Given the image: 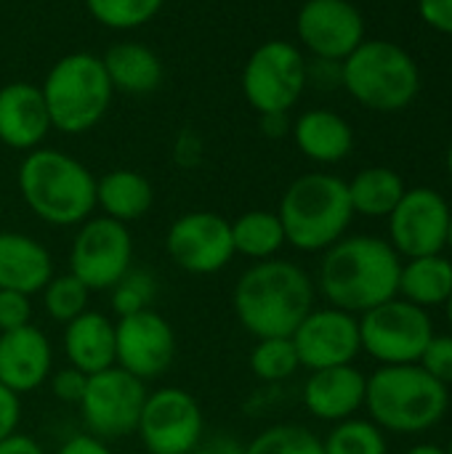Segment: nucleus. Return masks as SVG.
<instances>
[{
	"label": "nucleus",
	"mask_w": 452,
	"mask_h": 454,
	"mask_svg": "<svg viewBox=\"0 0 452 454\" xmlns=\"http://www.w3.org/2000/svg\"><path fill=\"white\" fill-rule=\"evenodd\" d=\"M53 277V255L43 242L21 231H0V290L43 293Z\"/></svg>",
	"instance_id": "nucleus-21"
},
{
	"label": "nucleus",
	"mask_w": 452,
	"mask_h": 454,
	"mask_svg": "<svg viewBox=\"0 0 452 454\" xmlns=\"http://www.w3.org/2000/svg\"><path fill=\"white\" fill-rule=\"evenodd\" d=\"M64 354L69 367L85 375L115 367V322L101 311H83L64 325Z\"/></svg>",
	"instance_id": "nucleus-22"
},
{
	"label": "nucleus",
	"mask_w": 452,
	"mask_h": 454,
	"mask_svg": "<svg viewBox=\"0 0 452 454\" xmlns=\"http://www.w3.org/2000/svg\"><path fill=\"white\" fill-rule=\"evenodd\" d=\"M51 130L40 85L13 80L0 88V144L27 154L37 149Z\"/></svg>",
	"instance_id": "nucleus-19"
},
{
	"label": "nucleus",
	"mask_w": 452,
	"mask_h": 454,
	"mask_svg": "<svg viewBox=\"0 0 452 454\" xmlns=\"http://www.w3.org/2000/svg\"><path fill=\"white\" fill-rule=\"evenodd\" d=\"M32 325V298L16 290H0V333Z\"/></svg>",
	"instance_id": "nucleus-36"
},
{
	"label": "nucleus",
	"mask_w": 452,
	"mask_h": 454,
	"mask_svg": "<svg viewBox=\"0 0 452 454\" xmlns=\"http://www.w3.org/2000/svg\"><path fill=\"white\" fill-rule=\"evenodd\" d=\"M155 205V189L152 181L128 168H117L96 178V207L112 221L120 223H133L144 218Z\"/></svg>",
	"instance_id": "nucleus-25"
},
{
	"label": "nucleus",
	"mask_w": 452,
	"mask_h": 454,
	"mask_svg": "<svg viewBox=\"0 0 452 454\" xmlns=\"http://www.w3.org/2000/svg\"><path fill=\"white\" fill-rule=\"evenodd\" d=\"M56 454H115L109 450V442H101L91 434H77L72 439H67Z\"/></svg>",
	"instance_id": "nucleus-40"
},
{
	"label": "nucleus",
	"mask_w": 452,
	"mask_h": 454,
	"mask_svg": "<svg viewBox=\"0 0 452 454\" xmlns=\"http://www.w3.org/2000/svg\"><path fill=\"white\" fill-rule=\"evenodd\" d=\"M298 362L306 370H328L352 364L362 351L360 343V319L349 311L325 306L312 309L306 319L290 335Z\"/></svg>",
	"instance_id": "nucleus-16"
},
{
	"label": "nucleus",
	"mask_w": 452,
	"mask_h": 454,
	"mask_svg": "<svg viewBox=\"0 0 452 454\" xmlns=\"http://www.w3.org/2000/svg\"><path fill=\"white\" fill-rule=\"evenodd\" d=\"M368 378L352 364L314 370L304 383V407L325 423L349 420L365 404Z\"/></svg>",
	"instance_id": "nucleus-20"
},
{
	"label": "nucleus",
	"mask_w": 452,
	"mask_h": 454,
	"mask_svg": "<svg viewBox=\"0 0 452 454\" xmlns=\"http://www.w3.org/2000/svg\"><path fill=\"white\" fill-rule=\"evenodd\" d=\"M450 207L434 189H410L389 215L392 247L405 258L440 255L448 247Z\"/></svg>",
	"instance_id": "nucleus-15"
},
{
	"label": "nucleus",
	"mask_w": 452,
	"mask_h": 454,
	"mask_svg": "<svg viewBox=\"0 0 452 454\" xmlns=\"http://www.w3.org/2000/svg\"><path fill=\"white\" fill-rule=\"evenodd\" d=\"M189 454H245V444L229 434H216L210 439L202 436V442Z\"/></svg>",
	"instance_id": "nucleus-41"
},
{
	"label": "nucleus",
	"mask_w": 452,
	"mask_h": 454,
	"mask_svg": "<svg viewBox=\"0 0 452 454\" xmlns=\"http://www.w3.org/2000/svg\"><path fill=\"white\" fill-rule=\"evenodd\" d=\"M21 423V396L0 383V442L19 434Z\"/></svg>",
	"instance_id": "nucleus-38"
},
{
	"label": "nucleus",
	"mask_w": 452,
	"mask_h": 454,
	"mask_svg": "<svg viewBox=\"0 0 452 454\" xmlns=\"http://www.w3.org/2000/svg\"><path fill=\"white\" fill-rule=\"evenodd\" d=\"M450 404L448 386L421 364L381 367L365 386V407L373 423L394 434H421L434 428Z\"/></svg>",
	"instance_id": "nucleus-4"
},
{
	"label": "nucleus",
	"mask_w": 452,
	"mask_h": 454,
	"mask_svg": "<svg viewBox=\"0 0 452 454\" xmlns=\"http://www.w3.org/2000/svg\"><path fill=\"white\" fill-rule=\"evenodd\" d=\"M136 434L147 454H189L205 436L200 402L184 388L147 394Z\"/></svg>",
	"instance_id": "nucleus-12"
},
{
	"label": "nucleus",
	"mask_w": 452,
	"mask_h": 454,
	"mask_svg": "<svg viewBox=\"0 0 452 454\" xmlns=\"http://www.w3.org/2000/svg\"><path fill=\"white\" fill-rule=\"evenodd\" d=\"M296 35L314 59L344 61L365 40V19L349 0H306L296 16Z\"/></svg>",
	"instance_id": "nucleus-17"
},
{
	"label": "nucleus",
	"mask_w": 452,
	"mask_h": 454,
	"mask_svg": "<svg viewBox=\"0 0 452 454\" xmlns=\"http://www.w3.org/2000/svg\"><path fill=\"white\" fill-rule=\"evenodd\" d=\"M448 454H452V442H450V447H448Z\"/></svg>",
	"instance_id": "nucleus-48"
},
{
	"label": "nucleus",
	"mask_w": 452,
	"mask_h": 454,
	"mask_svg": "<svg viewBox=\"0 0 452 454\" xmlns=\"http://www.w3.org/2000/svg\"><path fill=\"white\" fill-rule=\"evenodd\" d=\"M400 293L421 309L448 303L452 293V263L442 255L410 258L400 271Z\"/></svg>",
	"instance_id": "nucleus-26"
},
{
	"label": "nucleus",
	"mask_w": 452,
	"mask_h": 454,
	"mask_svg": "<svg viewBox=\"0 0 452 454\" xmlns=\"http://www.w3.org/2000/svg\"><path fill=\"white\" fill-rule=\"evenodd\" d=\"M112 309L117 317H131L139 311L152 309V301L157 295V282L149 271L141 269H131L112 290Z\"/></svg>",
	"instance_id": "nucleus-34"
},
{
	"label": "nucleus",
	"mask_w": 452,
	"mask_h": 454,
	"mask_svg": "<svg viewBox=\"0 0 452 454\" xmlns=\"http://www.w3.org/2000/svg\"><path fill=\"white\" fill-rule=\"evenodd\" d=\"M306 88V59L288 40L261 43L242 67V96L258 114L290 112Z\"/></svg>",
	"instance_id": "nucleus-8"
},
{
	"label": "nucleus",
	"mask_w": 452,
	"mask_h": 454,
	"mask_svg": "<svg viewBox=\"0 0 452 454\" xmlns=\"http://www.w3.org/2000/svg\"><path fill=\"white\" fill-rule=\"evenodd\" d=\"M341 85L362 106L400 112L421 90V72L413 56L389 40H362L341 61Z\"/></svg>",
	"instance_id": "nucleus-7"
},
{
	"label": "nucleus",
	"mask_w": 452,
	"mask_h": 454,
	"mask_svg": "<svg viewBox=\"0 0 452 454\" xmlns=\"http://www.w3.org/2000/svg\"><path fill=\"white\" fill-rule=\"evenodd\" d=\"M290 133H293L298 152L304 157H309L312 162H322V165L341 162L344 157H349V152L354 146L352 125L330 109L304 112L293 122Z\"/></svg>",
	"instance_id": "nucleus-23"
},
{
	"label": "nucleus",
	"mask_w": 452,
	"mask_h": 454,
	"mask_svg": "<svg viewBox=\"0 0 452 454\" xmlns=\"http://www.w3.org/2000/svg\"><path fill=\"white\" fill-rule=\"evenodd\" d=\"M261 130L269 136V138H282L290 133L293 122L288 120V112H272V114H261Z\"/></svg>",
	"instance_id": "nucleus-43"
},
{
	"label": "nucleus",
	"mask_w": 452,
	"mask_h": 454,
	"mask_svg": "<svg viewBox=\"0 0 452 454\" xmlns=\"http://www.w3.org/2000/svg\"><path fill=\"white\" fill-rule=\"evenodd\" d=\"M418 13L432 29L452 35V0H418Z\"/></svg>",
	"instance_id": "nucleus-39"
},
{
	"label": "nucleus",
	"mask_w": 452,
	"mask_h": 454,
	"mask_svg": "<svg viewBox=\"0 0 452 454\" xmlns=\"http://www.w3.org/2000/svg\"><path fill=\"white\" fill-rule=\"evenodd\" d=\"M101 61H104L112 88L120 93H131V96H144V93L157 90L165 74L160 56L149 45L133 43V40L109 45Z\"/></svg>",
	"instance_id": "nucleus-24"
},
{
	"label": "nucleus",
	"mask_w": 452,
	"mask_h": 454,
	"mask_svg": "<svg viewBox=\"0 0 452 454\" xmlns=\"http://www.w3.org/2000/svg\"><path fill=\"white\" fill-rule=\"evenodd\" d=\"M24 205L48 226H80L96 210V176L72 154L37 146L16 173Z\"/></svg>",
	"instance_id": "nucleus-3"
},
{
	"label": "nucleus",
	"mask_w": 452,
	"mask_h": 454,
	"mask_svg": "<svg viewBox=\"0 0 452 454\" xmlns=\"http://www.w3.org/2000/svg\"><path fill=\"white\" fill-rule=\"evenodd\" d=\"M53 372V346L35 325L0 333V383L24 396L45 386Z\"/></svg>",
	"instance_id": "nucleus-18"
},
{
	"label": "nucleus",
	"mask_w": 452,
	"mask_h": 454,
	"mask_svg": "<svg viewBox=\"0 0 452 454\" xmlns=\"http://www.w3.org/2000/svg\"><path fill=\"white\" fill-rule=\"evenodd\" d=\"M250 372L264 383H282L301 370L296 346L290 338H261L250 351Z\"/></svg>",
	"instance_id": "nucleus-29"
},
{
	"label": "nucleus",
	"mask_w": 452,
	"mask_h": 454,
	"mask_svg": "<svg viewBox=\"0 0 452 454\" xmlns=\"http://www.w3.org/2000/svg\"><path fill=\"white\" fill-rule=\"evenodd\" d=\"M418 364L440 383H452V335H434L426 351L421 354Z\"/></svg>",
	"instance_id": "nucleus-35"
},
{
	"label": "nucleus",
	"mask_w": 452,
	"mask_h": 454,
	"mask_svg": "<svg viewBox=\"0 0 452 454\" xmlns=\"http://www.w3.org/2000/svg\"><path fill=\"white\" fill-rule=\"evenodd\" d=\"M229 223H232L234 255L250 258L256 263L277 258V253L288 245L282 221L272 210H248Z\"/></svg>",
	"instance_id": "nucleus-28"
},
{
	"label": "nucleus",
	"mask_w": 452,
	"mask_h": 454,
	"mask_svg": "<svg viewBox=\"0 0 452 454\" xmlns=\"http://www.w3.org/2000/svg\"><path fill=\"white\" fill-rule=\"evenodd\" d=\"M245 454H325V450L309 428L282 423L261 431L250 444H245Z\"/></svg>",
	"instance_id": "nucleus-33"
},
{
	"label": "nucleus",
	"mask_w": 452,
	"mask_h": 454,
	"mask_svg": "<svg viewBox=\"0 0 452 454\" xmlns=\"http://www.w3.org/2000/svg\"><path fill=\"white\" fill-rule=\"evenodd\" d=\"M325 454H386V439L370 420H341L322 442Z\"/></svg>",
	"instance_id": "nucleus-32"
},
{
	"label": "nucleus",
	"mask_w": 452,
	"mask_h": 454,
	"mask_svg": "<svg viewBox=\"0 0 452 454\" xmlns=\"http://www.w3.org/2000/svg\"><path fill=\"white\" fill-rule=\"evenodd\" d=\"M277 215L288 245L301 253L328 250L354 218L349 186L333 173H306L285 189Z\"/></svg>",
	"instance_id": "nucleus-5"
},
{
	"label": "nucleus",
	"mask_w": 452,
	"mask_h": 454,
	"mask_svg": "<svg viewBox=\"0 0 452 454\" xmlns=\"http://www.w3.org/2000/svg\"><path fill=\"white\" fill-rule=\"evenodd\" d=\"M88 298H91V290L72 271L53 274L51 282L43 287L45 314L59 325H69L83 311H88Z\"/></svg>",
	"instance_id": "nucleus-31"
},
{
	"label": "nucleus",
	"mask_w": 452,
	"mask_h": 454,
	"mask_svg": "<svg viewBox=\"0 0 452 454\" xmlns=\"http://www.w3.org/2000/svg\"><path fill=\"white\" fill-rule=\"evenodd\" d=\"M165 0H85L88 13L107 29L128 32L149 24L163 11Z\"/></svg>",
	"instance_id": "nucleus-30"
},
{
	"label": "nucleus",
	"mask_w": 452,
	"mask_h": 454,
	"mask_svg": "<svg viewBox=\"0 0 452 454\" xmlns=\"http://www.w3.org/2000/svg\"><path fill=\"white\" fill-rule=\"evenodd\" d=\"M165 253L186 274H218L234 258L232 223L213 210L184 213L165 231Z\"/></svg>",
	"instance_id": "nucleus-13"
},
{
	"label": "nucleus",
	"mask_w": 452,
	"mask_h": 454,
	"mask_svg": "<svg viewBox=\"0 0 452 454\" xmlns=\"http://www.w3.org/2000/svg\"><path fill=\"white\" fill-rule=\"evenodd\" d=\"M448 319H450V327H452V293H450V298H448Z\"/></svg>",
	"instance_id": "nucleus-47"
},
{
	"label": "nucleus",
	"mask_w": 452,
	"mask_h": 454,
	"mask_svg": "<svg viewBox=\"0 0 452 454\" xmlns=\"http://www.w3.org/2000/svg\"><path fill=\"white\" fill-rule=\"evenodd\" d=\"M434 338L426 309L410 301H386L360 319V343L384 367L389 364H418L429 340Z\"/></svg>",
	"instance_id": "nucleus-9"
},
{
	"label": "nucleus",
	"mask_w": 452,
	"mask_h": 454,
	"mask_svg": "<svg viewBox=\"0 0 452 454\" xmlns=\"http://www.w3.org/2000/svg\"><path fill=\"white\" fill-rule=\"evenodd\" d=\"M408 454H448V450H442L437 444H418V447H413Z\"/></svg>",
	"instance_id": "nucleus-44"
},
{
	"label": "nucleus",
	"mask_w": 452,
	"mask_h": 454,
	"mask_svg": "<svg viewBox=\"0 0 452 454\" xmlns=\"http://www.w3.org/2000/svg\"><path fill=\"white\" fill-rule=\"evenodd\" d=\"M48 386H51V394H53L56 402L77 407L83 402V394H85V386H88V375L75 370V367H64V370L51 372Z\"/></svg>",
	"instance_id": "nucleus-37"
},
{
	"label": "nucleus",
	"mask_w": 452,
	"mask_h": 454,
	"mask_svg": "<svg viewBox=\"0 0 452 454\" xmlns=\"http://www.w3.org/2000/svg\"><path fill=\"white\" fill-rule=\"evenodd\" d=\"M448 170H450V178H452V141H450V149H448Z\"/></svg>",
	"instance_id": "nucleus-46"
},
{
	"label": "nucleus",
	"mask_w": 452,
	"mask_h": 454,
	"mask_svg": "<svg viewBox=\"0 0 452 454\" xmlns=\"http://www.w3.org/2000/svg\"><path fill=\"white\" fill-rule=\"evenodd\" d=\"M232 306L237 322L256 340L290 338L314 309V282L298 263L258 261L240 274Z\"/></svg>",
	"instance_id": "nucleus-2"
},
{
	"label": "nucleus",
	"mask_w": 452,
	"mask_h": 454,
	"mask_svg": "<svg viewBox=\"0 0 452 454\" xmlns=\"http://www.w3.org/2000/svg\"><path fill=\"white\" fill-rule=\"evenodd\" d=\"M176 359V333L155 309L115 322V364L139 380L163 378Z\"/></svg>",
	"instance_id": "nucleus-14"
},
{
	"label": "nucleus",
	"mask_w": 452,
	"mask_h": 454,
	"mask_svg": "<svg viewBox=\"0 0 452 454\" xmlns=\"http://www.w3.org/2000/svg\"><path fill=\"white\" fill-rule=\"evenodd\" d=\"M40 90L51 128L67 136H80L96 128L109 112L115 96L101 56L88 51H75L53 61Z\"/></svg>",
	"instance_id": "nucleus-6"
},
{
	"label": "nucleus",
	"mask_w": 452,
	"mask_h": 454,
	"mask_svg": "<svg viewBox=\"0 0 452 454\" xmlns=\"http://www.w3.org/2000/svg\"><path fill=\"white\" fill-rule=\"evenodd\" d=\"M0 454H45V452H43V447H40L32 436H27V434H13L11 439L0 442Z\"/></svg>",
	"instance_id": "nucleus-42"
},
{
	"label": "nucleus",
	"mask_w": 452,
	"mask_h": 454,
	"mask_svg": "<svg viewBox=\"0 0 452 454\" xmlns=\"http://www.w3.org/2000/svg\"><path fill=\"white\" fill-rule=\"evenodd\" d=\"M133 269V237L125 223L91 215L77 226L69 247V271L91 290H112Z\"/></svg>",
	"instance_id": "nucleus-10"
},
{
	"label": "nucleus",
	"mask_w": 452,
	"mask_h": 454,
	"mask_svg": "<svg viewBox=\"0 0 452 454\" xmlns=\"http://www.w3.org/2000/svg\"><path fill=\"white\" fill-rule=\"evenodd\" d=\"M448 247L452 250V210H450V223H448Z\"/></svg>",
	"instance_id": "nucleus-45"
},
{
	"label": "nucleus",
	"mask_w": 452,
	"mask_h": 454,
	"mask_svg": "<svg viewBox=\"0 0 452 454\" xmlns=\"http://www.w3.org/2000/svg\"><path fill=\"white\" fill-rule=\"evenodd\" d=\"M400 253L378 237H341L325 250L317 285L333 309L365 314L400 293Z\"/></svg>",
	"instance_id": "nucleus-1"
},
{
	"label": "nucleus",
	"mask_w": 452,
	"mask_h": 454,
	"mask_svg": "<svg viewBox=\"0 0 452 454\" xmlns=\"http://www.w3.org/2000/svg\"><path fill=\"white\" fill-rule=\"evenodd\" d=\"M352 210L370 218H389L405 197V181L392 168H365L349 184Z\"/></svg>",
	"instance_id": "nucleus-27"
},
{
	"label": "nucleus",
	"mask_w": 452,
	"mask_h": 454,
	"mask_svg": "<svg viewBox=\"0 0 452 454\" xmlns=\"http://www.w3.org/2000/svg\"><path fill=\"white\" fill-rule=\"evenodd\" d=\"M147 394V383L117 364L88 375L83 402L77 404L85 431L101 442H117L136 434Z\"/></svg>",
	"instance_id": "nucleus-11"
}]
</instances>
